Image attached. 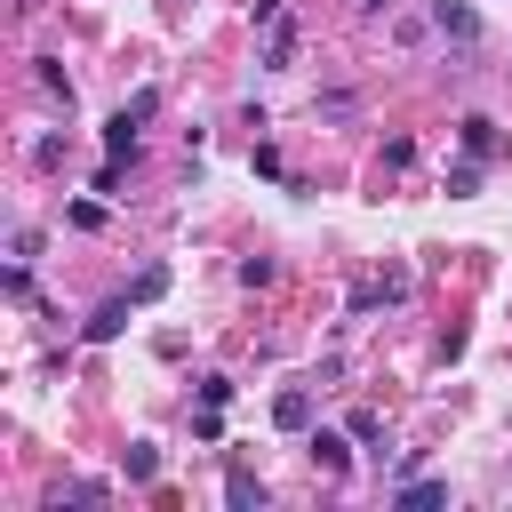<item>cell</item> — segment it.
Here are the masks:
<instances>
[{
  "instance_id": "10",
  "label": "cell",
  "mask_w": 512,
  "mask_h": 512,
  "mask_svg": "<svg viewBox=\"0 0 512 512\" xmlns=\"http://www.w3.org/2000/svg\"><path fill=\"white\" fill-rule=\"evenodd\" d=\"M392 504H400V512H424V504H448V480H400V488H392Z\"/></svg>"
},
{
  "instance_id": "15",
  "label": "cell",
  "mask_w": 512,
  "mask_h": 512,
  "mask_svg": "<svg viewBox=\"0 0 512 512\" xmlns=\"http://www.w3.org/2000/svg\"><path fill=\"white\" fill-rule=\"evenodd\" d=\"M152 112H160V88H136V96H128V104H120V120H136V128H144V120H152Z\"/></svg>"
},
{
  "instance_id": "17",
  "label": "cell",
  "mask_w": 512,
  "mask_h": 512,
  "mask_svg": "<svg viewBox=\"0 0 512 512\" xmlns=\"http://www.w3.org/2000/svg\"><path fill=\"white\" fill-rule=\"evenodd\" d=\"M32 256H40V232H32V224H24V232H16V240H8V264H32Z\"/></svg>"
},
{
  "instance_id": "5",
  "label": "cell",
  "mask_w": 512,
  "mask_h": 512,
  "mask_svg": "<svg viewBox=\"0 0 512 512\" xmlns=\"http://www.w3.org/2000/svg\"><path fill=\"white\" fill-rule=\"evenodd\" d=\"M224 504H232V512H264V480H256L248 464H232V472H224Z\"/></svg>"
},
{
  "instance_id": "13",
  "label": "cell",
  "mask_w": 512,
  "mask_h": 512,
  "mask_svg": "<svg viewBox=\"0 0 512 512\" xmlns=\"http://www.w3.org/2000/svg\"><path fill=\"white\" fill-rule=\"evenodd\" d=\"M480 168H488V160H472V152H464V160L448 168V200H472V192H480Z\"/></svg>"
},
{
  "instance_id": "11",
  "label": "cell",
  "mask_w": 512,
  "mask_h": 512,
  "mask_svg": "<svg viewBox=\"0 0 512 512\" xmlns=\"http://www.w3.org/2000/svg\"><path fill=\"white\" fill-rule=\"evenodd\" d=\"M104 160H136V120H104Z\"/></svg>"
},
{
  "instance_id": "3",
  "label": "cell",
  "mask_w": 512,
  "mask_h": 512,
  "mask_svg": "<svg viewBox=\"0 0 512 512\" xmlns=\"http://www.w3.org/2000/svg\"><path fill=\"white\" fill-rule=\"evenodd\" d=\"M400 296H408V272L392 264L384 280H360V288H352V312H376V304H400Z\"/></svg>"
},
{
  "instance_id": "14",
  "label": "cell",
  "mask_w": 512,
  "mask_h": 512,
  "mask_svg": "<svg viewBox=\"0 0 512 512\" xmlns=\"http://www.w3.org/2000/svg\"><path fill=\"white\" fill-rule=\"evenodd\" d=\"M128 296H136V304H152V296H168V272H160V264H144V272L128 280Z\"/></svg>"
},
{
  "instance_id": "18",
  "label": "cell",
  "mask_w": 512,
  "mask_h": 512,
  "mask_svg": "<svg viewBox=\"0 0 512 512\" xmlns=\"http://www.w3.org/2000/svg\"><path fill=\"white\" fill-rule=\"evenodd\" d=\"M232 400V376H200V408H224Z\"/></svg>"
},
{
  "instance_id": "4",
  "label": "cell",
  "mask_w": 512,
  "mask_h": 512,
  "mask_svg": "<svg viewBox=\"0 0 512 512\" xmlns=\"http://www.w3.org/2000/svg\"><path fill=\"white\" fill-rule=\"evenodd\" d=\"M272 424H280V432H304V424H312V392H304V384L272 392Z\"/></svg>"
},
{
  "instance_id": "8",
  "label": "cell",
  "mask_w": 512,
  "mask_h": 512,
  "mask_svg": "<svg viewBox=\"0 0 512 512\" xmlns=\"http://www.w3.org/2000/svg\"><path fill=\"white\" fill-rule=\"evenodd\" d=\"M312 464H320L328 480H344V472H352V440H336V432H312Z\"/></svg>"
},
{
  "instance_id": "1",
  "label": "cell",
  "mask_w": 512,
  "mask_h": 512,
  "mask_svg": "<svg viewBox=\"0 0 512 512\" xmlns=\"http://www.w3.org/2000/svg\"><path fill=\"white\" fill-rule=\"evenodd\" d=\"M264 64H272V72H288V64H296V16H288V8H280V16H264Z\"/></svg>"
},
{
  "instance_id": "12",
  "label": "cell",
  "mask_w": 512,
  "mask_h": 512,
  "mask_svg": "<svg viewBox=\"0 0 512 512\" xmlns=\"http://www.w3.org/2000/svg\"><path fill=\"white\" fill-rule=\"evenodd\" d=\"M32 80H40V96H48V104H64V112H72V80H64V72H56L48 56L32 64Z\"/></svg>"
},
{
  "instance_id": "19",
  "label": "cell",
  "mask_w": 512,
  "mask_h": 512,
  "mask_svg": "<svg viewBox=\"0 0 512 512\" xmlns=\"http://www.w3.org/2000/svg\"><path fill=\"white\" fill-rule=\"evenodd\" d=\"M368 8H392V0H368Z\"/></svg>"
},
{
  "instance_id": "6",
  "label": "cell",
  "mask_w": 512,
  "mask_h": 512,
  "mask_svg": "<svg viewBox=\"0 0 512 512\" xmlns=\"http://www.w3.org/2000/svg\"><path fill=\"white\" fill-rule=\"evenodd\" d=\"M464 152H472V160H504V128L472 112V120H464Z\"/></svg>"
},
{
  "instance_id": "16",
  "label": "cell",
  "mask_w": 512,
  "mask_h": 512,
  "mask_svg": "<svg viewBox=\"0 0 512 512\" xmlns=\"http://www.w3.org/2000/svg\"><path fill=\"white\" fill-rule=\"evenodd\" d=\"M240 288H272V256H240Z\"/></svg>"
},
{
  "instance_id": "2",
  "label": "cell",
  "mask_w": 512,
  "mask_h": 512,
  "mask_svg": "<svg viewBox=\"0 0 512 512\" xmlns=\"http://www.w3.org/2000/svg\"><path fill=\"white\" fill-rule=\"evenodd\" d=\"M432 32H448V40L472 48V40H480V16H472L464 0H432Z\"/></svg>"
},
{
  "instance_id": "7",
  "label": "cell",
  "mask_w": 512,
  "mask_h": 512,
  "mask_svg": "<svg viewBox=\"0 0 512 512\" xmlns=\"http://www.w3.org/2000/svg\"><path fill=\"white\" fill-rule=\"evenodd\" d=\"M128 304H136V296H112V304H96V312H88V344H112V336L128 328Z\"/></svg>"
},
{
  "instance_id": "9",
  "label": "cell",
  "mask_w": 512,
  "mask_h": 512,
  "mask_svg": "<svg viewBox=\"0 0 512 512\" xmlns=\"http://www.w3.org/2000/svg\"><path fill=\"white\" fill-rule=\"evenodd\" d=\"M120 472H128L136 488H152V480H160V448H144V440H128V448H120Z\"/></svg>"
}]
</instances>
